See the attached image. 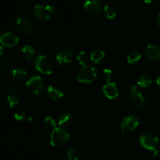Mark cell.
<instances>
[{"instance_id":"obj_1","label":"cell","mask_w":160,"mask_h":160,"mask_svg":"<svg viewBox=\"0 0 160 160\" xmlns=\"http://www.w3.org/2000/svg\"><path fill=\"white\" fill-rule=\"evenodd\" d=\"M70 140V134L63 128H56L52 131L50 143L53 147L59 148L64 146Z\"/></svg>"},{"instance_id":"obj_14","label":"cell","mask_w":160,"mask_h":160,"mask_svg":"<svg viewBox=\"0 0 160 160\" xmlns=\"http://www.w3.org/2000/svg\"><path fill=\"white\" fill-rule=\"evenodd\" d=\"M102 91L104 92L105 95L108 98H110V99L117 98L119 95L118 88H117V86L115 83L108 82L107 84L103 86Z\"/></svg>"},{"instance_id":"obj_3","label":"cell","mask_w":160,"mask_h":160,"mask_svg":"<svg viewBox=\"0 0 160 160\" xmlns=\"http://www.w3.org/2000/svg\"><path fill=\"white\" fill-rule=\"evenodd\" d=\"M34 67L43 74H52L54 72V64L46 56L40 55L34 60Z\"/></svg>"},{"instance_id":"obj_18","label":"cell","mask_w":160,"mask_h":160,"mask_svg":"<svg viewBox=\"0 0 160 160\" xmlns=\"http://www.w3.org/2000/svg\"><path fill=\"white\" fill-rule=\"evenodd\" d=\"M72 115L69 112H62L58 117V123L60 126H66L71 123Z\"/></svg>"},{"instance_id":"obj_30","label":"cell","mask_w":160,"mask_h":160,"mask_svg":"<svg viewBox=\"0 0 160 160\" xmlns=\"http://www.w3.org/2000/svg\"><path fill=\"white\" fill-rule=\"evenodd\" d=\"M2 55H3V48H2V47L0 46V57H1Z\"/></svg>"},{"instance_id":"obj_15","label":"cell","mask_w":160,"mask_h":160,"mask_svg":"<svg viewBox=\"0 0 160 160\" xmlns=\"http://www.w3.org/2000/svg\"><path fill=\"white\" fill-rule=\"evenodd\" d=\"M47 93H48V97L53 101L60 99L63 96V92H62V89L56 85L48 86V89H47Z\"/></svg>"},{"instance_id":"obj_32","label":"cell","mask_w":160,"mask_h":160,"mask_svg":"<svg viewBox=\"0 0 160 160\" xmlns=\"http://www.w3.org/2000/svg\"><path fill=\"white\" fill-rule=\"evenodd\" d=\"M144 1H145L146 3H151V2H152L154 0H144Z\"/></svg>"},{"instance_id":"obj_28","label":"cell","mask_w":160,"mask_h":160,"mask_svg":"<svg viewBox=\"0 0 160 160\" xmlns=\"http://www.w3.org/2000/svg\"><path fill=\"white\" fill-rule=\"evenodd\" d=\"M14 118L17 120V121H22L26 118L25 113L22 111H17L15 114H14Z\"/></svg>"},{"instance_id":"obj_25","label":"cell","mask_w":160,"mask_h":160,"mask_svg":"<svg viewBox=\"0 0 160 160\" xmlns=\"http://www.w3.org/2000/svg\"><path fill=\"white\" fill-rule=\"evenodd\" d=\"M44 126L47 130H54L56 128V123L52 117H46L44 120Z\"/></svg>"},{"instance_id":"obj_6","label":"cell","mask_w":160,"mask_h":160,"mask_svg":"<svg viewBox=\"0 0 160 160\" xmlns=\"http://www.w3.org/2000/svg\"><path fill=\"white\" fill-rule=\"evenodd\" d=\"M140 143L145 148L155 152L158 150L157 148L159 146V140L156 134L147 132L141 136Z\"/></svg>"},{"instance_id":"obj_22","label":"cell","mask_w":160,"mask_h":160,"mask_svg":"<svg viewBox=\"0 0 160 160\" xmlns=\"http://www.w3.org/2000/svg\"><path fill=\"white\" fill-rule=\"evenodd\" d=\"M141 57H142V55H141L140 52L138 50H134L128 54V61L129 63L134 64L138 62L141 59Z\"/></svg>"},{"instance_id":"obj_9","label":"cell","mask_w":160,"mask_h":160,"mask_svg":"<svg viewBox=\"0 0 160 160\" xmlns=\"http://www.w3.org/2000/svg\"><path fill=\"white\" fill-rule=\"evenodd\" d=\"M139 125L138 117L134 115L128 116L123 119L121 122V129L123 133L134 131Z\"/></svg>"},{"instance_id":"obj_21","label":"cell","mask_w":160,"mask_h":160,"mask_svg":"<svg viewBox=\"0 0 160 160\" xmlns=\"http://www.w3.org/2000/svg\"><path fill=\"white\" fill-rule=\"evenodd\" d=\"M12 75L16 80L17 81H22V80L24 79L27 76V72L26 70H23V68H15L12 70Z\"/></svg>"},{"instance_id":"obj_12","label":"cell","mask_w":160,"mask_h":160,"mask_svg":"<svg viewBox=\"0 0 160 160\" xmlns=\"http://www.w3.org/2000/svg\"><path fill=\"white\" fill-rule=\"evenodd\" d=\"M19 42V37L16 34L12 32H7L3 34L0 37V43L5 47L11 48Z\"/></svg>"},{"instance_id":"obj_17","label":"cell","mask_w":160,"mask_h":160,"mask_svg":"<svg viewBox=\"0 0 160 160\" xmlns=\"http://www.w3.org/2000/svg\"><path fill=\"white\" fill-rule=\"evenodd\" d=\"M35 54V50L31 45H27L21 48V55L26 59H31L34 57Z\"/></svg>"},{"instance_id":"obj_20","label":"cell","mask_w":160,"mask_h":160,"mask_svg":"<svg viewBox=\"0 0 160 160\" xmlns=\"http://www.w3.org/2000/svg\"><path fill=\"white\" fill-rule=\"evenodd\" d=\"M67 156L69 160H82V157H81L80 152L73 148H70L67 150Z\"/></svg>"},{"instance_id":"obj_4","label":"cell","mask_w":160,"mask_h":160,"mask_svg":"<svg viewBox=\"0 0 160 160\" xmlns=\"http://www.w3.org/2000/svg\"><path fill=\"white\" fill-rule=\"evenodd\" d=\"M128 99L129 102L138 109H144L146 106L147 102L145 97L138 90L136 86L132 85L130 88L128 94Z\"/></svg>"},{"instance_id":"obj_29","label":"cell","mask_w":160,"mask_h":160,"mask_svg":"<svg viewBox=\"0 0 160 160\" xmlns=\"http://www.w3.org/2000/svg\"><path fill=\"white\" fill-rule=\"evenodd\" d=\"M156 24H157V26L159 27V28H160V13L158 14V16L156 17Z\"/></svg>"},{"instance_id":"obj_26","label":"cell","mask_w":160,"mask_h":160,"mask_svg":"<svg viewBox=\"0 0 160 160\" xmlns=\"http://www.w3.org/2000/svg\"><path fill=\"white\" fill-rule=\"evenodd\" d=\"M6 102H7L8 106H9V107L12 108L14 107L16 105L18 104L19 102L18 98H17L16 95H10L7 97V98H6Z\"/></svg>"},{"instance_id":"obj_5","label":"cell","mask_w":160,"mask_h":160,"mask_svg":"<svg viewBox=\"0 0 160 160\" xmlns=\"http://www.w3.org/2000/svg\"><path fill=\"white\" fill-rule=\"evenodd\" d=\"M97 78L96 69L90 65L83 67L77 74V80L81 83H92Z\"/></svg>"},{"instance_id":"obj_10","label":"cell","mask_w":160,"mask_h":160,"mask_svg":"<svg viewBox=\"0 0 160 160\" xmlns=\"http://www.w3.org/2000/svg\"><path fill=\"white\" fill-rule=\"evenodd\" d=\"M84 8L91 15H97L102 10V3L100 0H86Z\"/></svg>"},{"instance_id":"obj_13","label":"cell","mask_w":160,"mask_h":160,"mask_svg":"<svg viewBox=\"0 0 160 160\" xmlns=\"http://www.w3.org/2000/svg\"><path fill=\"white\" fill-rule=\"evenodd\" d=\"M144 55L151 60H160V48L156 45H148L144 50Z\"/></svg>"},{"instance_id":"obj_16","label":"cell","mask_w":160,"mask_h":160,"mask_svg":"<svg viewBox=\"0 0 160 160\" xmlns=\"http://www.w3.org/2000/svg\"><path fill=\"white\" fill-rule=\"evenodd\" d=\"M152 83V77L149 73H144L138 80V84L142 88H147Z\"/></svg>"},{"instance_id":"obj_11","label":"cell","mask_w":160,"mask_h":160,"mask_svg":"<svg viewBox=\"0 0 160 160\" xmlns=\"http://www.w3.org/2000/svg\"><path fill=\"white\" fill-rule=\"evenodd\" d=\"M73 59V52L70 49H62L56 55V61L60 66L69 65Z\"/></svg>"},{"instance_id":"obj_23","label":"cell","mask_w":160,"mask_h":160,"mask_svg":"<svg viewBox=\"0 0 160 160\" xmlns=\"http://www.w3.org/2000/svg\"><path fill=\"white\" fill-rule=\"evenodd\" d=\"M77 59H78V62L80 64H81V65L84 66H84H87L88 61L91 60L90 56H88V54L84 51L80 52L78 53V56H77Z\"/></svg>"},{"instance_id":"obj_27","label":"cell","mask_w":160,"mask_h":160,"mask_svg":"<svg viewBox=\"0 0 160 160\" xmlns=\"http://www.w3.org/2000/svg\"><path fill=\"white\" fill-rule=\"evenodd\" d=\"M112 70H109V69H105L102 71V78L106 82H110L111 79H112Z\"/></svg>"},{"instance_id":"obj_19","label":"cell","mask_w":160,"mask_h":160,"mask_svg":"<svg viewBox=\"0 0 160 160\" xmlns=\"http://www.w3.org/2000/svg\"><path fill=\"white\" fill-rule=\"evenodd\" d=\"M105 58V52L102 50H97V51L93 52L90 55V59L94 62L95 63H98L102 62Z\"/></svg>"},{"instance_id":"obj_2","label":"cell","mask_w":160,"mask_h":160,"mask_svg":"<svg viewBox=\"0 0 160 160\" xmlns=\"http://www.w3.org/2000/svg\"><path fill=\"white\" fill-rule=\"evenodd\" d=\"M54 7L47 2H42L36 5L33 9V15L40 20H47L51 18L54 13Z\"/></svg>"},{"instance_id":"obj_31","label":"cell","mask_w":160,"mask_h":160,"mask_svg":"<svg viewBox=\"0 0 160 160\" xmlns=\"http://www.w3.org/2000/svg\"><path fill=\"white\" fill-rule=\"evenodd\" d=\"M156 82H157V84H159V85H160V75L158 77L157 79H156Z\"/></svg>"},{"instance_id":"obj_8","label":"cell","mask_w":160,"mask_h":160,"mask_svg":"<svg viewBox=\"0 0 160 160\" xmlns=\"http://www.w3.org/2000/svg\"><path fill=\"white\" fill-rule=\"evenodd\" d=\"M14 28L21 34H29L33 30V23L27 17H19L15 20Z\"/></svg>"},{"instance_id":"obj_7","label":"cell","mask_w":160,"mask_h":160,"mask_svg":"<svg viewBox=\"0 0 160 160\" xmlns=\"http://www.w3.org/2000/svg\"><path fill=\"white\" fill-rule=\"evenodd\" d=\"M27 87L31 93L38 95L43 91L44 82L38 76H33L28 80L26 83Z\"/></svg>"},{"instance_id":"obj_24","label":"cell","mask_w":160,"mask_h":160,"mask_svg":"<svg viewBox=\"0 0 160 160\" xmlns=\"http://www.w3.org/2000/svg\"><path fill=\"white\" fill-rule=\"evenodd\" d=\"M104 12L105 15L109 20H112L114 17H116V14H117V11L116 9L111 5H106L104 7Z\"/></svg>"}]
</instances>
